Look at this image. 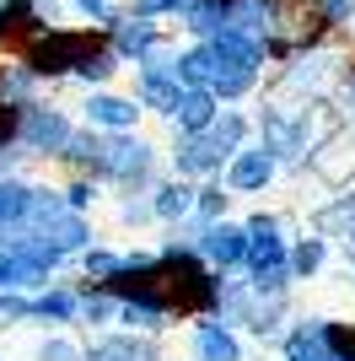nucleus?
Returning a JSON list of instances; mask_svg holds the SVG:
<instances>
[{"label":"nucleus","mask_w":355,"mask_h":361,"mask_svg":"<svg viewBox=\"0 0 355 361\" xmlns=\"http://www.w3.org/2000/svg\"><path fill=\"white\" fill-rule=\"evenodd\" d=\"M81 6H87V11H103V0H81Z\"/></svg>","instance_id":"1"}]
</instances>
